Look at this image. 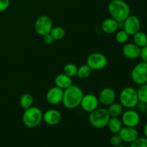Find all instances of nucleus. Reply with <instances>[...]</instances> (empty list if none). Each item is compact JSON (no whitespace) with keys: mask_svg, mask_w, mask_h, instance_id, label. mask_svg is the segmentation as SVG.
Returning a JSON list of instances; mask_svg holds the SVG:
<instances>
[{"mask_svg":"<svg viewBox=\"0 0 147 147\" xmlns=\"http://www.w3.org/2000/svg\"><path fill=\"white\" fill-rule=\"evenodd\" d=\"M83 96L84 94L80 88L75 85H71L63 91L62 103L66 109H76L80 106Z\"/></svg>","mask_w":147,"mask_h":147,"instance_id":"nucleus-1","label":"nucleus"},{"mask_svg":"<svg viewBox=\"0 0 147 147\" xmlns=\"http://www.w3.org/2000/svg\"><path fill=\"white\" fill-rule=\"evenodd\" d=\"M53 27V23L51 18L47 15H42L36 20L34 28L36 33L41 36L50 34Z\"/></svg>","mask_w":147,"mask_h":147,"instance_id":"nucleus-8","label":"nucleus"},{"mask_svg":"<svg viewBox=\"0 0 147 147\" xmlns=\"http://www.w3.org/2000/svg\"><path fill=\"white\" fill-rule=\"evenodd\" d=\"M92 73V70L89 67V66L87 64L86 65H82L81 66L78 68V73L77 76H78L79 78L80 79H86Z\"/></svg>","mask_w":147,"mask_h":147,"instance_id":"nucleus-24","label":"nucleus"},{"mask_svg":"<svg viewBox=\"0 0 147 147\" xmlns=\"http://www.w3.org/2000/svg\"><path fill=\"white\" fill-rule=\"evenodd\" d=\"M86 63L92 70H100L106 67L108 59L102 53H93L88 56Z\"/></svg>","mask_w":147,"mask_h":147,"instance_id":"nucleus-7","label":"nucleus"},{"mask_svg":"<svg viewBox=\"0 0 147 147\" xmlns=\"http://www.w3.org/2000/svg\"><path fill=\"white\" fill-rule=\"evenodd\" d=\"M42 120H44L47 124L55 126L61 121L62 115L60 112L56 109H50L43 113Z\"/></svg>","mask_w":147,"mask_h":147,"instance_id":"nucleus-16","label":"nucleus"},{"mask_svg":"<svg viewBox=\"0 0 147 147\" xmlns=\"http://www.w3.org/2000/svg\"><path fill=\"white\" fill-rule=\"evenodd\" d=\"M141 117L139 113L134 109H127L121 115L122 123L125 126L136 128L139 124Z\"/></svg>","mask_w":147,"mask_h":147,"instance_id":"nucleus-9","label":"nucleus"},{"mask_svg":"<svg viewBox=\"0 0 147 147\" xmlns=\"http://www.w3.org/2000/svg\"><path fill=\"white\" fill-rule=\"evenodd\" d=\"M50 35L53 37L54 40H60L65 37V31L64 28L60 26H57V27H53L52 29L51 32H50Z\"/></svg>","mask_w":147,"mask_h":147,"instance_id":"nucleus-23","label":"nucleus"},{"mask_svg":"<svg viewBox=\"0 0 147 147\" xmlns=\"http://www.w3.org/2000/svg\"><path fill=\"white\" fill-rule=\"evenodd\" d=\"M108 9L111 18L118 22H124L131 13L130 7L123 0H111L108 6Z\"/></svg>","mask_w":147,"mask_h":147,"instance_id":"nucleus-2","label":"nucleus"},{"mask_svg":"<svg viewBox=\"0 0 147 147\" xmlns=\"http://www.w3.org/2000/svg\"><path fill=\"white\" fill-rule=\"evenodd\" d=\"M34 102L33 96L30 93H24L20 97V105L23 109H27L32 107Z\"/></svg>","mask_w":147,"mask_h":147,"instance_id":"nucleus-22","label":"nucleus"},{"mask_svg":"<svg viewBox=\"0 0 147 147\" xmlns=\"http://www.w3.org/2000/svg\"><path fill=\"white\" fill-rule=\"evenodd\" d=\"M122 126H123V123H122L121 119H119V117H111L107 125L109 131L113 134H119L121 128L123 127Z\"/></svg>","mask_w":147,"mask_h":147,"instance_id":"nucleus-19","label":"nucleus"},{"mask_svg":"<svg viewBox=\"0 0 147 147\" xmlns=\"http://www.w3.org/2000/svg\"><path fill=\"white\" fill-rule=\"evenodd\" d=\"M55 84L57 87L65 90V89L70 87L71 85H73V80H72L71 78L67 76V75L61 73V74L57 75L55 77Z\"/></svg>","mask_w":147,"mask_h":147,"instance_id":"nucleus-18","label":"nucleus"},{"mask_svg":"<svg viewBox=\"0 0 147 147\" xmlns=\"http://www.w3.org/2000/svg\"><path fill=\"white\" fill-rule=\"evenodd\" d=\"M140 57L142 59V61L147 63V45L142 47L141 50Z\"/></svg>","mask_w":147,"mask_h":147,"instance_id":"nucleus-32","label":"nucleus"},{"mask_svg":"<svg viewBox=\"0 0 147 147\" xmlns=\"http://www.w3.org/2000/svg\"><path fill=\"white\" fill-rule=\"evenodd\" d=\"M121 139L120 136L118 134H113L110 139V144L113 147L119 146V145L121 144Z\"/></svg>","mask_w":147,"mask_h":147,"instance_id":"nucleus-29","label":"nucleus"},{"mask_svg":"<svg viewBox=\"0 0 147 147\" xmlns=\"http://www.w3.org/2000/svg\"><path fill=\"white\" fill-rule=\"evenodd\" d=\"M129 147H147V139L146 137L139 136L136 140L132 142Z\"/></svg>","mask_w":147,"mask_h":147,"instance_id":"nucleus-28","label":"nucleus"},{"mask_svg":"<svg viewBox=\"0 0 147 147\" xmlns=\"http://www.w3.org/2000/svg\"><path fill=\"white\" fill-rule=\"evenodd\" d=\"M78 68V67L73 63H67L63 67V73L69 77L73 78L77 76Z\"/></svg>","mask_w":147,"mask_h":147,"instance_id":"nucleus-25","label":"nucleus"},{"mask_svg":"<svg viewBox=\"0 0 147 147\" xmlns=\"http://www.w3.org/2000/svg\"><path fill=\"white\" fill-rule=\"evenodd\" d=\"M139 101L147 103V83L140 86L137 90Z\"/></svg>","mask_w":147,"mask_h":147,"instance_id":"nucleus-27","label":"nucleus"},{"mask_svg":"<svg viewBox=\"0 0 147 147\" xmlns=\"http://www.w3.org/2000/svg\"><path fill=\"white\" fill-rule=\"evenodd\" d=\"M63 91L64 90L57 87V86H54V87L50 88L46 94L47 101L53 106L60 104L63 100Z\"/></svg>","mask_w":147,"mask_h":147,"instance_id":"nucleus-13","label":"nucleus"},{"mask_svg":"<svg viewBox=\"0 0 147 147\" xmlns=\"http://www.w3.org/2000/svg\"><path fill=\"white\" fill-rule=\"evenodd\" d=\"M142 48L134 43H126L122 48V53L128 59L135 60L141 55Z\"/></svg>","mask_w":147,"mask_h":147,"instance_id":"nucleus-15","label":"nucleus"},{"mask_svg":"<svg viewBox=\"0 0 147 147\" xmlns=\"http://www.w3.org/2000/svg\"><path fill=\"white\" fill-rule=\"evenodd\" d=\"M120 103L127 109H134L139 102L137 90L132 87H126L121 91L119 96Z\"/></svg>","mask_w":147,"mask_h":147,"instance_id":"nucleus-5","label":"nucleus"},{"mask_svg":"<svg viewBox=\"0 0 147 147\" xmlns=\"http://www.w3.org/2000/svg\"><path fill=\"white\" fill-rule=\"evenodd\" d=\"M115 38H116V42L119 44H126L129 40V35L125 30H121L116 32Z\"/></svg>","mask_w":147,"mask_h":147,"instance_id":"nucleus-26","label":"nucleus"},{"mask_svg":"<svg viewBox=\"0 0 147 147\" xmlns=\"http://www.w3.org/2000/svg\"><path fill=\"white\" fill-rule=\"evenodd\" d=\"M102 30L106 34H111L116 32L119 30V22L113 18H109L105 20L101 24Z\"/></svg>","mask_w":147,"mask_h":147,"instance_id":"nucleus-17","label":"nucleus"},{"mask_svg":"<svg viewBox=\"0 0 147 147\" xmlns=\"http://www.w3.org/2000/svg\"><path fill=\"white\" fill-rule=\"evenodd\" d=\"M43 41L46 45H51L54 42V40H53V37L50 35V34H48L43 36Z\"/></svg>","mask_w":147,"mask_h":147,"instance_id":"nucleus-33","label":"nucleus"},{"mask_svg":"<svg viewBox=\"0 0 147 147\" xmlns=\"http://www.w3.org/2000/svg\"><path fill=\"white\" fill-rule=\"evenodd\" d=\"M135 108H136V111H137L139 113H145V111H146L147 109V103L139 101Z\"/></svg>","mask_w":147,"mask_h":147,"instance_id":"nucleus-30","label":"nucleus"},{"mask_svg":"<svg viewBox=\"0 0 147 147\" xmlns=\"http://www.w3.org/2000/svg\"><path fill=\"white\" fill-rule=\"evenodd\" d=\"M10 4L9 0H0V12L6 11Z\"/></svg>","mask_w":147,"mask_h":147,"instance_id":"nucleus-31","label":"nucleus"},{"mask_svg":"<svg viewBox=\"0 0 147 147\" xmlns=\"http://www.w3.org/2000/svg\"><path fill=\"white\" fill-rule=\"evenodd\" d=\"M115 147H126V146H123V145H119V146H115Z\"/></svg>","mask_w":147,"mask_h":147,"instance_id":"nucleus-35","label":"nucleus"},{"mask_svg":"<svg viewBox=\"0 0 147 147\" xmlns=\"http://www.w3.org/2000/svg\"><path fill=\"white\" fill-rule=\"evenodd\" d=\"M144 134L145 137L147 139V123L144 125Z\"/></svg>","mask_w":147,"mask_h":147,"instance_id":"nucleus-34","label":"nucleus"},{"mask_svg":"<svg viewBox=\"0 0 147 147\" xmlns=\"http://www.w3.org/2000/svg\"><path fill=\"white\" fill-rule=\"evenodd\" d=\"M99 100L97 96L93 94H86L84 95L80 102V106L82 109L86 112H92L98 108Z\"/></svg>","mask_w":147,"mask_h":147,"instance_id":"nucleus-11","label":"nucleus"},{"mask_svg":"<svg viewBox=\"0 0 147 147\" xmlns=\"http://www.w3.org/2000/svg\"><path fill=\"white\" fill-rule=\"evenodd\" d=\"M43 113L39 108L32 106L25 109L22 114V121L24 126L32 129L38 126L42 121Z\"/></svg>","mask_w":147,"mask_h":147,"instance_id":"nucleus-4","label":"nucleus"},{"mask_svg":"<svg viewBox=\"0 0 147 147\" xmlns=\"http://www.w3.org/2000/svg\"><path fill=\"white\" fill-rule=\"evenodd\" d=\"M107 110L111 117H119L123 113V107L121 103L113 102V103L109 105Z\"/></svg>","mask_w":147,"mask_h":147,"instance_id":"nucleus-20","label":"nucleus"},{"mask_svg":"<svg viewBox=\"0 0 147 147\" xmlns=\"http://www.w3.org/2000/svg\"><path fill=\"white\" fill-rule=\"evenodd\" d=\"M134 43L139 47H145L147 45V34L142 31H139L133 35Z\"/></svg>","mask_w":147,"mask_h":147,"instance_id":"nucleus-21","label":"nucleus"},{"mask_svg":"<svg viewBox=\"0 0 147 147\" xmlns=\"http://www.w3.org/2000/svg\"><path fill=\"white\" fill-rule=\"evenodd\" d=\"M131 77L136 85L142 86L147 83V63L143 61L137 63L132 69Z\"/></svg>","mask_w":147,"mask_h":147,"instance_id":"nucleus-6","label":"nucleus"},{"mask_svg":"<svg viewBox=\"0 0 147 147\" xmlns=\"http://www.w3.org/2000/svg\"><path fill=\"white\" fill-rule=\"evenodd\" d=\"M116 94L115 90L111 88H105L102 89L98 95L99 103L105 106H109L116 100Z\"/></svg>","mask_w":147,"mask_h":147,"instance_id":"nucleus-14","label":"nucleus"},{"mask_svg":"<svg viewBox=\"0 0 147 147\" xmlns=\"http://www.w3.org/2000/svg\"><path fill=\"white\" fill-rule=\"evenodd\" d=\"M111 116L107 109L97 108L90 112L88 116L89 123L92 126L97 129H103L107 126Z\"/></svg>","mask_w":147,"mask_h":147,"instance_id":"nucleus-3","label":"nucleus"},{"mask_svg":"<svg viewBox=\"0 0 147 147\" xmlns=\"http://www.w3.org/2000/svg\"><path fill=\"white\" fill-rule=\"evenodd\" d=\"M145 115H146V119H147V109H146V111H145Z\"/></svg>","mask_w":147,"mask_h":147,"instance_id":"nucleus-36","label":"nucleus"},{"mask_svg":"<svg viewBox=\"0 0 147 147\" xmlns=\"http://www.w3.org/2000/svg\"><path fill=\"white\" fill-rule=\"evenodd\" d=\"M118 134L122 142L128 144H131L139 137V133L136 128L128 126L122 127Z\"/></svg>","mask_w":147,"mask_h":147,"instance_id":"nucleus-12","label":"nucleus"},{"mask_svg":"<svg viewBox=\"0 0 147 147\" xmlns=\"http://www.w3.org/2000/svg\"><path fill=\"white\" fill-rule=\"evenodd\" d=\"M141 22L139 19L135 15H129L123 22V30L129 34L132 35L136 34L137 32L140 31Z\"/></svg>","mask_w":147,"mask_h":147,"instance_id":"nucleus-10","label":"nucleus"}]
</instances>
